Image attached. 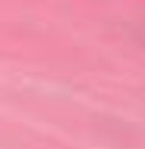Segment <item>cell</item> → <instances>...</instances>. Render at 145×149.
Here are the masks:
<instances>
[]
</instances>
